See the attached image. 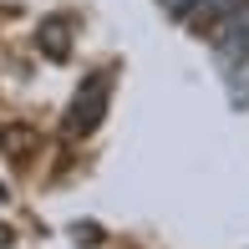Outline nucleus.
<instances>
[{
  "label": "nucleus",
  "mask_w": 249,
  "mask_h": 249,
  "mask_svg": "<svg viewBox=\"0 0 249 249\" xmlns=\"http://www.w3.org/2000/svg\"><path fill=\"white\" fill-rule=\"evenodd\" d=\"M234 5H239V0H203V5L194 10V20H198V26H203V20H209V26H213V20H219L224 10H234Z\"/></svg>",
  "instance_id": "7ed1b4c3"
},
{
  "label": "nucleus",
  "mask_w": 249,
  "mask_h": 249,
  "mask_svg": "<svg viewBox=\"0 0 249 249\" xmlns=\"http://www.w3.org/2000/svg\"><path fill=\"white\" fill-rule=\"evenodd\" d=\"M213 56L224 66H239V56H249V0H239L213 20Z\"/></svg>",
  "instance_id": "f257e3e1"
},
{
  "label": "nucleus",
  "mask_w": 249,
  "mask_h": 249,
  "mask_svg": "<svg viewBox=\"0 0 249 249\" xmlns=\"http://www.w3.org/2000/svg\"><path fill=\"white\" fill-rule=\"evenodd\" d=\"M102 102H107V71H97V76H92V92H87V97H76V107H71V132L97 127Z\"/></svg>",
  "instance_id": "f03ea898"
},
{
  "label": "nucleus",
  "mask_w": 249,
  "mask_h": 249,
  "mask_svg": "<svg viewBox=\"0 0 249 249\" xmlns=\"http://www.w3.org/2000/svg\"><path fill=\"white\" fill-rule=\"evenodd\" d=\"M198 5H203V0H163V10H168V16H178V20H194Z\"/></svg>",
  "instance_id": "20e7f679"
}]
</instances>
